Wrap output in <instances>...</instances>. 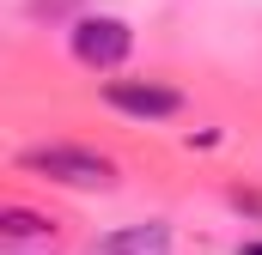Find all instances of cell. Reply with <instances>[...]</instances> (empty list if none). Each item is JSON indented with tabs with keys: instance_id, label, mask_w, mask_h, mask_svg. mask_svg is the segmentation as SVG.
Segmentation results:
<instances>
[{
	"instance_id": "1",
	"label": "cell",
	"mask_w": 262,
	"mask_h": 255,
	"mask_svg": "<svg viewBox=\"0 0 262 255\" xmlns=\"http://www.w3.org/2000/svg\"><path fill=\"white\" fill-rule=\"evenodd\" d=\"M25 170H43L49 183H67V189H110L116 183V164L85 146H37V152H25Z\"/></svg>"
},
{
	"instance_id": "4",
	"label": "cell",
	"mask_w": 262,
	"mask_h": 255,
	"mask_svg": "<svg viewBox=\"0 0 262 255\" xmlns=\"http://www.w3.org/2000/svg\"><path fill=\"white\" fill-rule=\"evenodd\" d=\"M92 255H171V225L165 219H146V225H122L110 237H98Z\"/></svg>"
},
{
	"instance_id": "6",
	"label": "cell",
	"mask_w": 262,
	"mask_h": 255,
	"mask_svg": "<svg viewBox=\"0 0 262 255\" xmlns=\"http://www.w3.org/2000/svg\"><path fill=\"white\" fill-rule=\"evenodd\" d=\"M238 255H262V243H244V249H238Z\"/></svg>"
},
{
	"instance_id": "5",
	"label": "cell",
	"mask_w": 262,
	"mask_h": 255,
	"mask_svg": "<svg viewBox=\"0 0 262 255\" xmlns=\"http://www.w3.org/2000/svg\"><path fill=\"white\" fill-rule=\"evenodd\" d=\"M0 225H6V237H12V243H18V237H43V231H49V219H37V213H25V207H12Z\"/></svg>"
},
{
	"instance_id": "3",
	"label": "cell",
	"mask_w": 262,
	"mask_h": 255,
	"mask_svg": "<svg viewBox=\"0 0 262 255\" xmlns=\"http://www.w3.org/2000/svg\"><path fill=\"white\" fill-rule=\"evenodd\" d=\"M104 104L122 110V116H134V122H165V116L183 110V97L171 85H152V79H110L104 85Z\"/></svg>"
},
{
	"instance_id": "2",
	"label": "cell",
	"mask_w": 262,
	"mask_h": 255,
	"mask_svg": "<svg viewBox=\"0 0 262 255\" xmlns=\"http://www.w3.org/2000/svg\"><path fill=\"white\" fill-rule=\"evenodd\" d=\"M67 49H73V61L79 67H92V73H110V67H122L128 61V49H134V31L122 24V18H79L73 31H67Z\"/></svg>"
}]
</instances>
